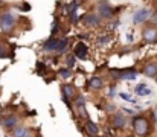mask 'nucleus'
<instances>
[{
	"label": "nucleus",
	"mask_w": 157,
	"mask_h": 137,
	"mask_svg": "<svg viewBox=\"0 0 157 137\" xmlns=\"http://www.w3.org/2000/svg\"><path fill=\"white\" fill-rule=\"evenodd\" d=\"M133 130H134V133L137 134V136H148V133H150V124H148V120L145 119V117H142V116H139V117H134V120H133Z\"/></svg>",
	"instance_id": "f257e3e1"
},
{
	"label": "nucleus",
	"mask_w": 157,
	"mask_h": 137,
	"mask_svg": "<svg viewBox=\"0 0 157 137\" xmlns=\"http://www.w3.org/2000/svg\"><path fill=\"white\" fill-rule=\"evenodd\" d=\"M14 25H15V20H14V17L9 12H6V14L2 15V18H0V28H2V31L5 34L11 32L14 29Z\"/></svg>",
	"instance_id": "f03ea898"
},
{
	"label": "nucleus",
	"mask_w": 157,
	"mask_h": 137,
	"mask_svg": "<svg viewBox=\"0 0 157 137\" xmlns=\"http://www.w3.org/2000/svg\"><path fill=\"white\" fill-rule=\"evenodd\" d=\"M111 75L117 79H136L137 72L134 69H124V70H111Z\"/></svg>",
	"instance_id": "7ed1b4c3"
},
{
	"label": "nucleus",
	"mask_w": 157,
	"mask_h": 137,
	"mask_svg": "<svg viewBox=\"0 0 157 137\" xmlns=\"http://www.w3.org/2000/svg\"><path fill=\"white\" fill-rule=\"evenodd\" d=\"M150 14H151L150 9H139V11H136V14H134V17H133V21H134L136 25H139V23L145 21V20L150 17Z\"/></svg>",
	"instance_id": "20e7f679"
},
{
	"label": "nucleus",
	"mask_w": 157,
	"mask_h": 137,
	"mask_svg": "<svg viewBox=\"0 0 157 137\" xmlns=\"http://www.w3.org/2000/svg\"><path fill=\"white\" fill-rule=\"evenodd\" d=\"M73 53H75V58L86 59V58H87V53H89V50H87V46L84 44V43H78V44L75 46V50H73Z\"/></svg>",
	"instance_id": "39448f33"
},
{
	"label": "nucleus",
	"mask_w": 157,
	"mask_h": 137,
	"mask_svg": "<svg viewBox=\"0 0 157 137\" xmlns=\"http://www.w3.org/2000/svg\"><path fill=\"white\" fill-rule=\"evenodd\" d=\"M111 122H113V127H114V128H124V127H125V124H127V119H125V116H124V114L116 113V114H113Z\"/></svg>",
	"instance_id": "423d86ee"
},
{
	"label": "nucleus",
	"mask_w": 157,
	"mask_h": 137,
	"mask_svg": "<svg viewBox=\"0 0 157 137\" xmlns=\"http://www.w3.org/2000/svg\"><path fill=\"white\" fill-rule=\"evenodd\" d=\"M81 20H82V23L87 25V26H93V28H96V26L99 25V18H98L96 15H93V14H86Z\"/></svg>",
	"instance_id": "0eeeda50"
},
{
	"label": "nucleus",
	"mask_w": 157,
	"mask_h": 137,
	"mask_svg": "<svg viewBox=\"0 0 157 137\" xmlns=\"http://www.w3.org/2000/svg\"><path fill=\"white\" fill-rule=\"evenodd\" d=\"M99 12H101V15L105 17V18H110L111 15H113V9H111V6L107 3V2H101L99 3Z\"/></svg>",
	"instance_id": "6e6552de"
},
{
	"label": "nucleus",
	"mask_w": 157,
	"mask_h": 137,
	"mask_svg": "<svg viewBox=\"0 0 157 137\" xmlns=\"http://www.w3.org/2000/svg\"><path fill=\"white\" fill-rule=\"evenodd\" d=\"M142 37H144V40H145V41L153 43V41H156L157 40V31L156 29L148 28V29H145V31L142 32Z\"/></svg>",
	"instance_id": "1a4fd4ad"
},
{
	"label": "nucleus",
	"mask_w": 157,
	"mask_h": 137,
	"mask_svg": "<svg viewBox=\"0 0 157 137\" xmlns=\"http://www.w3.org/2000/svg\"><path fill=\"white\" fill-rule=\"evenodd\" d=\"M84 130H86V133H87L89 136H92V137H96L98 136V133H99L98 125H96V124H93V122H90V120H87V122H86Z\"/></svg>",
	"instance_id": "9d476101"
},
{
	"label": "nucleus",
	"mask_w": 157,
	"mask_h": 137,
	"mask_svg": "<svg viewBox=\"0 0 157 137\" xmlns=\"http://www.w3.org/2000/svg\"><path fill=\"white\" fill-rule=\"evenodd\" d=\"M61 91H63L64 97H69V99H73V97L76 96L73 86H70V84H63V86H61Z\"/></svg>",
	"instance_id": "9b49d317"
},
{
	"label": "nucleus",
	"mask_w": 157,
	"mask_h": 137,
	"mask_svg": "<svg viewBox=\"0 0 157 137\" xmlns=\"http://www.w3.org/2000/svg\"><path fill=\"white\" fill-rule=\"evenodd\" d=\"M89 86H90V89H93V90H101V89L104 87V81H102V78L93 76V78L90 79Z\"/></svg>",
	"instance_id": "f8f14e48"
},
{
	"label": "nucleus",
	"mask_w": 157,
	"mask_h": 137,
	"mask_svg": "<svg viewBox=\"0 0 157 137\" xmlns=\"http://www.w3.org/2000/svg\"><path fill=\"white\" fill-rule=\"evenodd\" d=\"M69 46V40L67 38H61V40H56V46H55V52L56 53H63Z\"/></svg>",
	"instance_id": "ddd939ff"
},
{
	"label": "nucleus",
	"mask_w": 157,
	"mask_h": 137,
	"mask_svg": "<svg viewBox=\"0 0 157 137\" xmlns=\"http://www.w3.org/2000/svg\"><path fill=\"white\" fill-rule=\"evenodd\" d=\"M136 94H139V96H148V94H151V89L145 82H142V84H139L136 87Z\"/></svg>",
	"instance_id": "4468645a"
},
{
	"label": "nucleus",
	"mask_w": 157,
	"mask_h": 137,
	"mask_svg": "<svg viewBox=\"0 0 157 137\" xmlns=\"http://www.w3.org/2000/svg\"><path fill=\"white\" fill-rule=\"evenodd\" d=\"M55 46H56V38H55V37H51L49 40H46V41L43 43V49H44L46 52H52V50H55Z\"/></svg>",
	"instance_id": "2eb2a0df"
},
{
	"label": "nucleus",
	"mask_w": 157,
	"mask_h": 137,
	"mask_svg": "<svg viewBox=\"0 0 157 137\" xmlns=\"http://www.w3.org/2000/svg\"><path fill=\"white\" fill-rule=\"evenodd\" d=\"M144 73H145L147 76H150V78H154L157 75V66L156 64H148V66L144 69Z\"/></svg>",
	"instance_id": "dca6fc26"
},
{
	"label": "nucleus",
	"mask_w": 157,
	"mask_h": 137,
	"mask_svg": "<svg viewBox=\"0 0 157 137\" xmlns=\"http://www.w3.org/2000/svg\"><path fill=\"white\" fill-rule=\"evenodd\" d=\"M17 122H18V117H17V116H9V117H6V119L3 120V125H5L6 128H14V127L17 125Z\"/></svg>",
	"instance_id": "f3484780"
},
{
	"label": "nucleus",
	"mask_w": 157,
	"mask_h": 137,
	"mask_svg": "<svg viewBox=\"0 0 157 137\" xmlns=\"http://www.w3.org/2000/svg\"><path fill=\"white\" fill-rule=\"evenodd\" d=\"M14 137H31V130L20 127V128H17L14 131Z\"/></svg>",
	"instance_id": "a211bd4d"
},
{
	"label": "nucleus",
	"mask_w": 157,
	"mask_h": 137,
	"mask_svg": "<svg viewBox=\"0 0 157 137\" xmlns=\"http://www.w3.org/2000/svg\"><path fill=\"white\" fill-rule=\"evenodd\" d=\"M58 73H59V76L64 78V79H69V78L72 76V70H70V69H61Z\"/></svg>",
	"instance_id": "6ab92c4d"
},
{
	"label": "nucleus",
	"mask_w": 157,
	"mask_h": 137,
	"mask_svg": "<svg viewBox=\"0 0 157 137\" xmlns=\"http://www.w3.org/2000/svg\"><path fill=\"white\" fill-rule=\"evenodd\" d=\"M76 107H78V113H79V116H82V119H89V113L86 111L84 104H82V105H76Z\"/></svg>",
	"instance_id": "aec40b11"
},
{
	"label": "nucleus",
	"mask_w": 157,
	"mask_h": 137,
	"mask_svg": "<svg viewBox=\"0 0 157 137\" xmlns=\"http://www.w3.org/2000/svg\"><path fill=\"white\" fill-rule=\"evenodd\" d=\"M66 61H67V66H69V69H72V67L75 66V55H69Z\"/></svg>",
	"instance_id": "412c9836"
},
{
	"label": "nucleus",
	"mask_w": 157,
	"mask_h": 137,
	"mask_svg": "<svg viewBox=\"0 0 157 137\" xmlns=\"http://www.w3.org/2000/svg\"><path fill=\"white\" fill-rule=\"evenodd\" d=\"M119 96L124 99V101H128V102H134V99L130 96V94H127V93H119Z\"/></svg>",
	"instance_id": "4be33fe9"
},
{
	"label": "nucleus",
	"mask_w": 157,
	"mask_h": 137,
	"mask_svg": "<svg viewBox=\"0 0 157 137\" xmlns=\"http://www.w3.org/2000/svg\"><path fill=\"white\" fill-rule=\"evenodd\" d=\"M6 56V49H5V46L0 44V58H5Z\"/></svg>",
	"instance_id": "5701e85b"
},
{
	"label": "nucleus",
	"mask_w": 157,
	"mask_h": 137,
	"mask_svg": "<svg viewBox=\"0 0 157 137\" xmlns=\"http://www.w3.org/2000/svg\"><path fill=\"white\" fill-rule=\"evenodd\" d=\"M104 108H105V110H107V111H108V113H113V111H114V107H113L111 104H108V105H105Z\"/></svg>",
	"instance_id": "b1692460"
},
{
	"label": "nucleus",
	"mask_w": 157,
	"mask_h": 137,
	"mask_svg": "<svg viewBox=\"0 0 157 137\" xmlns=\"http://www.w3.org/2000/svg\"><path fill=\"white\" fill-rule=\"evenodd\" d=\"M84 104V97L82 96H78L76 97V105H82Z\"/></svg>",
	"instance_id": "393cba45"
},
{
	"label": "nucleus",
	"mask_w": 157,
	"mask_h": 137,
	"mask_svg": "<svg viewBox=\"0 0 157 137\" xmlns=\"http://www.w3.org/2000/svg\"><path fill=\"white\" fill-rule=\"evenodd\" d=\"M108 40H110V38H108V37H101V38H99V43H101V44H102V43H107V41H108Z\"/></svg>",
	"instance_id": "a878e982"
},
{
	"label": "nucleus",
	"mask_w": 157,
	"mask_h": 137,
	"mask_svg": "<svg viewBox=\"0 0 157 137\" xmlns=\"http://www.w3.org/2000/svg\"><path fill=\"white\" fill-rule=\"evenodd\" d=\"M29 9H31V6H29L28 3H25V5H23V11H29Z\"/></svg>",
	"instance_id": "bb28decb"
},
{
	"label": "nucleus",
	"mask_w": 157,
	"mask_h": 137,
	"mask_svg": "<svg viewBox=\"0 0 157 137\" xmlns=\"http://www.w3.org/2000/svg\"><path fill=\"white\" fill-rule=\"evenodd\" d=\"M153 116H154V117L157 119V110H156V111H153Z\"/></svg>",
	"instance_id": "cd10ccee"
}]
</instances>
